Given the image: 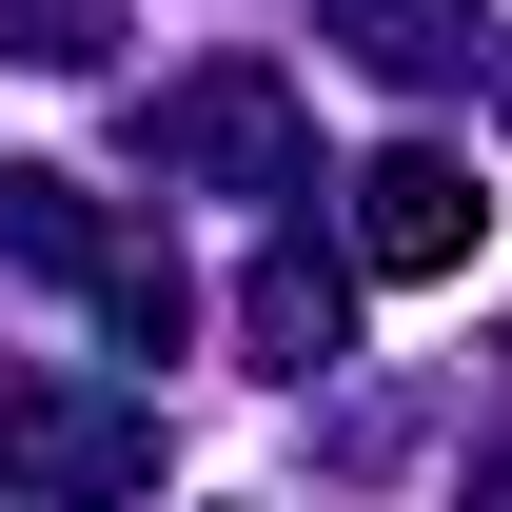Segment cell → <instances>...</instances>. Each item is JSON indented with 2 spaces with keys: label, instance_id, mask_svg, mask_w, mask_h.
Here are the masks:
<instances>
[{
  "label": "cell",
  "instance_id": "cell-1",
  "mask_svg": "<svg viewBox=\"0 0 512 512\" xmlns=\"http://www.w3.org/2000/svg\"><path fill=\"white\" fill-rule=\"evenodd\" d=\"M473 217H493V197L453 178V158H375V178H355V256H375V276H453Z\"/></svg>",
  "mask_w": 512,
  "mask_h": 512
},
{
  "label": "cell",
  "instance_id": "cell-2",
  "mask_svg": "<svg viewBox=\"0 0 512 512\" xmlns=\"http://www.w3.org/2000/svg\"><path fill=\"white\" fill-rule=\"evenodd\" d=\"M158 138H178V158H217V178H276V138H296V119H276V79H197Z\"/></svg>",
  "mask_w": 512,
  "mask_h": 512
},
{
  "label": "cell",
  "instance_id": "cell-3",
  "mask_svg": "<svg viewBox=\"0 0 512 512\" xmlns=\"http://www.w3.org/2000/svg\"><path fill=\"white\" fill-rule=\"evenodd\" d=\"M99 316H119L138 355H178V335H197V276H178L158 237H99Z\"/></svg>",
  "mask_w": 512,
  "mask_h": 512
},
{
  "label": "cell",
  "instance_id": "cell-4",
  "mask_svg": "<svg viewBox=\"0 0 512 512\" xmlns=\"http://www.w3.org/2000/svg\"><path fill=\"white\" fill-rule=\"evenodd\" d=\"M40 453H60V473H138V434H119V414H99V434H60L40 394L0 375V473H40Z\"/></svg>",
  "mask_w": 512,
  "mask_h": 512
}]
</instances>
